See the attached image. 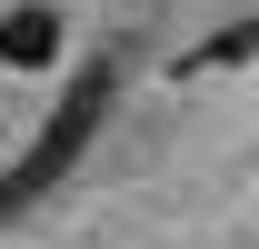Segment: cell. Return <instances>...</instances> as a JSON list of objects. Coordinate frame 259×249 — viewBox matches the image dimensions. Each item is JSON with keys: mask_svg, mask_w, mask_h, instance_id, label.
<instances>
[{"mask_svg": "<svg viewBox=\"0 0 259 249\" xmlns=\"http://www.w3.org/2000/svg\"><path fill=\"white\" fill-rule=\"evenodd\" d=\"M110 90H120V70H110V60H90L80 80H70V100L40 120V140L10 159V180H0V210H30V199H50V189L70 180V159L90 150V130H100V110H110Z\"/></svg>", "mask_w": 259, "mask_h": 249, "instance_id": "cell-1", "label": "cell"}, {"mask_svg": "<svg viewBox=\"0 0 259 249\" xmlns=\"http://www.w3.org/2000/svg\"><path fill=\"white\" fill-rule=\"evenodd\" d=\"M259 50V20H239L229 40H209V50H190V70H229V60H249Z\"/></svg>", "mask_w": 259, "mask_h": 249, "instance_id": "cell-3", "label": "cell"}, {"mask_svg": "<svg viewBox=\"0 0 259 249\" xmlns=\"http://www.w3.org/2000/svg\"><path fill=\"white\" fill-rule=\"evenodd\" d=\"M60 40H70L60 0H10V10H0V70H50Z\"/></svg>", "mask_w": 259, "mask_h": 249, "instance_id": "cell-2", "label": "cell"}]
</instances>
